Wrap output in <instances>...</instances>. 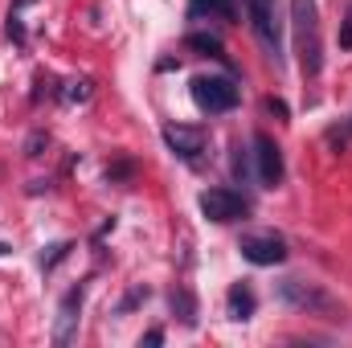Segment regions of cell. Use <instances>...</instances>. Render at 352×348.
<instances>
[{"instance_id":"obj_23","label":"cell","mask_w":352,"mask_h":348,"mask_svg":"<svg viewBox=\"0 0 352 348\" xmlns=\"http://www.w3.org/2000/svg\"><path fill=\"white\" fill-rule=\"evenodd\" d=\"M340 50H352V17L344 21V29H340Z\"/></svg>"},{"instance_id":"obj_6","label":"cell","mask_w":352,"mask_h":348,"mask_svg":"<svg viewBox=\"0 0 352 348\" xmlns=\"http://www.w3.org/2000/svg\"><path fill=\"white\" fill-rule=\"evenodd\" d=\"M254 168H258V180H263V188H274V184H283V173H287V164H283V148L266 135V131H258L254 135Z\"/></svg>"},{"instance_id":"obj_21","label":"cell","mask_w":352,"mask_h":348,"mask_svg":"<svg viewBox=\"0 0 352 348\" xmlns=\"http://www.w3.org/2000/svg\"><path fill=\"white\" fill-rule=\"evenodd\" d=\"M266 111H270V115H278V119H287V115H291V107H287L283 98H274V94L266 98Z\"/></svg>"},{"instance_id":"obj_22","label":"cell","mask_w":352,"mask_h":348,"mask_svg":"<svg viewBox=\"0 0 352 348\" xmlns=\"http://www.w3.org/2000/svg\"><path fill=\"white\" fill-rule=\"evenodd\" d=\"M140 345H164V332H160V328H152V332H144V336H140Z\"/></svg>"},{"instance_id":"obj_9","label":"cell","mask_w":352,"mask_h":348,"mask_svg":"<svg viewBox=\"0 0 352 348\" xmlns=\"http://www.w3.org/2000/svg\"><path fill=\"white\" fill-rule=\"evenodd\" d=\"M82 299H87V283L70 287L62 307H58V324H54V345H70L78 336V312H82Z\"/></svg>"},{"instance_id":"obj_11","label":"cell","mask_w":352,"mask_h":348,"mask_svg":"<svg viewBox=\"0 0 352 348\" xmlns=\"http://www.w3.org/2000/svg\"><path fill=\"white\" fill-rule=\"evenodd\" d=\"M201 17L238 21V4L234 0H188V21H201Z\"/></svg>"},{"instance_id":"obj_12","label":"cell","mask_w":352,"mask_h":348,"mask_svg":"<svg viewBox=\"0 0 352 348\" xmlns=\"http://www.w3.org/2000/svg\"><path fill=\"white\" fill-rule=\"evenodd\" d=\"M168 303H173V316L184 324V328H197V299H192L188 287H173Z\"/></svg>"},{"instance_id":"obj_13","label":"cell","mask_w":352,"mask_h":348,"mask_svg":"<svg viewBox=\"0 0 352 348\" xmlns=\"http://www.w3.org/2000/svg\"><path fill=\"white\" fill-rule=\"evenodd\" d=\"M184 45H188V50H197L201 58H217V62H226V50H221V41H217L213 33H188V37H184Z\"/></svg>"},{"instance_id":"obj_16","label":"cell","mask_w":352,"mask_h":348,"mask_svg":"<svg viewBox=\"0 0 352 348\" xmlns=\"http://www.w3.org/2000/svg\"><path fill=\"white\" fill-rule=\"evenodd\" d=\"M148 295H152L148 287H131V291H127V295L119 299V307H115V312H119V316H127L131 307H140V303H148Z\"/></svg>"},{"instance_id":"obj_1","label":"cell","mask_w":352,"mask_h":348,"mask_svg":"<svg viewBox=\"0 0 352 348\" xmlns=\"http://www.w3.org/2000/svg\"><path fill=\"white\" fill-rule=\"evenodd\" d=\"M291 25H295V54H299V70H303V78H316V74H320V66H324L316 0H291Z\"/></svg>"},{"instance_id":"obj_8","label":"cell","mask_w":352,"mask_h":348,"mask_svg":"<svg viewBox=\"0 0 352 348\" xmlns=\"http://www.w3.org/2000/svg\"><path fill=\"white\" fill-rule=\"evenodd\" d=\"M238 250H242V259L254 262V266H278V262H287V242L278 234H246Z\"/></svg>"},{"instance_id":"obj_7","label":"cell","mask_w":352,"mask_h":348,"mask_svg":"<svg viewBox=\"0 0 352 348\" xmlns=\"http://www.w3.org/2000/svg\"><path fill=\"white\" fill-rule=\"evenodd\" d=\"M164 144H168V152H173V156H180L184 164H197L209 140H205V131H201V127H188V123H168V127H164Z\"/></svg>"},{"instance_id":"obj_18","label":"cell","mask_w":352,"mask_h":348,"mask_svg":"<svg viewBox=\"0 0 352 348\" xmlns=\"http://www.w3.org/2000/svg\"><path fill=\"white\" fill-rule=\"evenodd\" d=\"M131 176H135V164L131 160H115L107 168V184H119V180H131Z\"/></svg>"},{"instance_id":"obj_19","label":"cell","mask_w":352,"mask_h":348,"mask_svg":"<svg viewBox=\"0 0 352 348\" xmlns=\"http://www.w3.org/2000/svg\"><path fill=\"white\" fill-rule=\"evenodd\" d=\"M8 41H12V45H25V41H29V33H25V25H21V17H16V8L8 12Z\"/></svg>"},{"instance_id":"obj_24","label":"cell","mask_w":352,"mask_h":348,"mask_svg":"<svg viewBox=\"0 0 352 348\" xmlns=\"http://www.w3.org/2000/svg\"><path fill=\"white\" fill-rule=\"evenodd\" d=\"M349 131H352V123H349Z\"/></svg>"},{"instance_id":"obj_2","label":"cell","mask_w":352,"mask_h":348,"mask_svg":"<svg viewBox=\"0 0 352 348\" xmlns=\"http://www.w3.org/2000/svg\"><path fill=\"white\" fill-rule=\"evenodd\" d=\"M278 299L287 307H295V312H307V316H340V303L320 283H307V279H283Z\"/></svg>"},{"instance_id":"obj_3","label":"cell","mask_w":352,"mask_h":348,"mask_svg":"<svg viewBox=\"0 0 352 348\" xmlns=\"http://www.w3.org/2000/svg\"><path fill=\"white\" fill-rule=\"evenodd\" d=\"M192 102L205 111V115H226L242 102V90L234 78H217V74H201L192 78Z\"/></svg>"},{"instance_id":"obj_10","label":"cell","mask_w":352,"mask_h":348,"mask_svg":"<svg viewBox=\"0 0 352 348\" xmlns=\"http://www.w3.org/2000/svg\"><path fill=\"white\" fill-rule=\"evenodd\" d=\"M226 307H230V320H250L254 316V307H258V299H254V287L242 279V283H234L230 287V295H226Z\"/></svg>"},{"instance_id":"obj_14","label":"cell","mask_w":352,"mask_h":348,"mask_svg":"<svg viewBox=\"0 0 352 348\" xmlns=\"http://www.w3.org/2000/svg\"><path fill=\"white\" fill-rule=\"evenodd\" d=\"M90 94H94V83H90V78H70L66 90H62V98H66V102H87Z\"/></svg>"},{"instance_id":"obj_17","label":"cell","mask_w":352,"mask_h":348,"mask_svg":"<svg viewBox=\"0 0 352 348\" xmlns=\"http://www.w3.org/2000/svg\"><path fill=\"white\" fill-rule=\"evenodd\" d=\"M70 250H74V242H58V246H50V254H41V270H54L62 259H70Z\"/></svg>"},{"instance_id":"obj_20","label":"cell","mask_w":352,"mask_h":348,"mask_svg":"<svg viewBox=\"0 0 352 348\" xmlns=\"http://www.w3.org/2000/svg\"><path fill=\"white\" fill-rule=\"evenodd\" d=\"M234 152H238V156H234V176H238V180L246 184V176H250V160H246V152H242V144H238Z\"/></svg>"},{"instance_id":"obj_4","label":"cell","mask_w":352,"mask_h":348,"mask_svg":"<svg viewBox=\"0 0 352 348\" xmlns=\"http://www.w3.org/2000/svg\"><path fill=\"white\" fill-rule=\"evenodd\" d=\"M242 4H246L250 29H254L258 45L266 50V58L283 62V25H278V8H274V0H242Z\"/></svg>"},{"instance_id":"obj_15","label":"cell","mask_w":352,"mask_h":348,"mask_svg":"<svg viewBox=\"0 0 352 348\" xmlns=\"http://www.w3.org/2000/svg\"><path fill=\"white\" fill-rule=\"evenodd\" d=\"M45 148H50V131H29V140H25V156L37 160V156H45Z\"/></svg>"},{"instance_id":"obj_5","label":"cell","mask_w":352,"mask_h":348,"mask_svg":"<svg viewBox=\"0 0 352 348\" xmlns=\"http://www.w3.org/2000/svg\"><path fill=\"white\" fill-rule=\"evenodd\" d=\"M246 197L234 193V188H205L201 193V213L217 226H230V221H242L246 217Z\"/></svg>"}]
</instances>
